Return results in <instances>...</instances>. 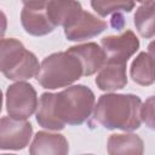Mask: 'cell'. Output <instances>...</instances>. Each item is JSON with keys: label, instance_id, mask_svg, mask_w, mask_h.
<instances>
[{"label": "cell", "instance_id": "obj_1", "mask_svg": "<svg viewBox=\"0 0 155 155\" xmlns=\"http://www.w3.org/2000/svg\"><path fill=\"white\" fill-rule=\"evenodd\" d=\"M96 97L86 85H71L61 92H44L39 99L36 122L51 131H62L65 125L84 124L94 109Z\"/></svg>", "mask_w": 155, "mask_h": 155}, {"label": "cell", "instance_id": "obj_2", "mask_svg": "<svg viewBox=\"0 0 155 155\" xmlns=\"http://www.w3.org/2000/svg\"><path fill=\"white\" fill-rule=\"evenodd\" d=\"M142 101L132 93H104L94 105L91 125H101L107 130L132 132L142 124Z\"/></svg>", "mask_w": 155, "mask_h": 155}, {"label": "cell", "instance_id": "obj_3", "mask_svg": "<svg viewBox=\"0 0 155 155\" xmlns=\"http://www.w3.org/2000/svg\"><path fill=\"white\" fill-rule=\"evenodd\" d=\"M84 76L81 62L68 51L54 52L45 57L36 75L38 82L47 90L69 87Z\"/></svg>", "mask_w": 155, "mask_h": 155}, {"label": "cell", "instance_id": "obj_4", "mask_svg": "<svg viewBox=\"0 0 155 155\" xmlns=\"http://www.w3.org/2000/svg\"><path fill=\"white\" fill-rule=\"evenodd\" d=\"M0 70L5 78L18 82L36 76L40 64L36 56L19 40L2 38L0 40Z\"/></svg>", "mask_w": 155, "mask_h": 155}, {"label": "cell", "instance_id": "obj_5", "mask_svg": "<svg viewBox=\"0 0 155 155\" xmlns=\"http://www.w3.org/2000/svg\"><path fill=\"white\" fill-rule=\"evenodd\" d=\"M5 105L10 117L16 120H27L38 110V93L29 82H15L6 90Z\"/></svg>", "mask_w": 155, "mask_h": 155}, {"label": "cell", "instance_id": "obj_6", "mask_svg": "<svg viewBox=\"0 0 155 155\" xmlns=\"http://www.w3.org/2000/svg\"><path fill=\"white\" fill-rule=\"evenodd\" d=\"M105 53V64H126L127 61L138 51L139 39L127 29L120 35H108L101 40Z\"/></svg>", "mask_w": 155, "mask_h": 155}, {"label": "cell", "instance_id": "obj_7", "mask_svg": "<svg viewBox=\"0 0 155 155\" xmlns=\"http://www.w3.org/2000/svg\"><path fill=\"white\" fill-rule=\"evenodd\" d=\"M33 137V126L27 120L2 116L0 120V149L22 150Z\"/></svg>", "mask_w": 155, "mask_h": 155}, {"label": "cell", "instance_id": "obj_8", "mask_svg": "<svg viewBox=\"0 0 155 155\" xmlns=\"http://www.w3.org/2000/svg\"><path fill=\"white\" fill-rule=\"evenodd\" d=\"M21 23L25 33L33 36L47 35L56 28L47 13V1H23Z\"/></svg>", "mask_w": 155, "mask_h": 155}, {"label": "cell", "instance_id": "obj_9", "mask_svg": "<svg viewBox=\"0 0 155 155\" xmlns=\"http://www.w3.org/2000/svg\"><path fill=\"white\" fill-rule=\"evenodd\" d=\"M63 28L67 40L84 41L103 33L107 29V22L88 11L81 10Z\"/></svg>", "mask_w": 155, "mask_h": 155}, {"label": "cell", "instance_id": "obj_10", "mask_svg": "<svg viewBox=\"0 0 155 155\" xmlns=\"http://www.w3.org/2000/svg\"><path fill=\"white\" fill-rule=\"evenodd\" d=\"M69 143L61 133L39 131L29 147V155H68Z\"/></svg>", "mask_w": 155, "mask_h": 155}, {"label": "cell", "instance_id": "obj_11", "mask_svg": "<svg viewBox=\"0 0 155 155\" xmlns=\"http://www.w3.org/2000/svg\"><path fill=\"white\" fill-rule=\"evenodd\" d=\"M74 54L82 64L84 76H90L105 65V53L103 48L96 42H86L71 46L67 50Z\"/></svg>", "mask_w": 155, "mask_h": 155}, {"label": "cell", "instance_id": "obj_12", "mask_svg": "<svg viewBox=\"0 0 155 155\" xmlns=\"http://www.w3.org/2000/svg\"><path fill=\"white\" fill-rule=\"evenodd\" d=\"M108 155H143L144 143L136 133H114L107 142Z\"/></svg>", "mask_w": 155, "mask_h": 155}, {"label": "cell", "instance_id": "obj_13", "mask_svg": "<svg viewBox=\"0 0 155 155\" xmlns=\"http://www.w3.org/2000/svg\"><path fill=\"white\" fill-rule=\"evenodd\" d=\"M101 91L113 92L127 85L126 64H105L97 74L94 80Z\"/></svg>", "mask_w": 155, "mask_h": 155}, {"label": "cell", "instance_id": "obj_14", "mask_svg": "<svg viewBox=\"0 0 155 155\" xmlns=\"http://www.w3.org/2000/svg\"><path fill=\"white\" fill-rule=\"evenodd\" d=\"M130 76L137 85H153L155 82V59L148 52H139L131 63Z\"/></svg>", "mask_w": 155, "mask_h": 155}, {"label": "cell", "instance_id": "obj_15", "mask_svg": "<svg viewBox=\"0 0 155 155\" xmlns=\"http://www.w3.org/2000/svg\"><path fill=\"white\" fill-rule=\"evenodd\" d=\"M133 23L142 38L155 36V1L140 2L133 16Z\"/></svg>", "mask_w": 155, "mask_h": 155}, {"label": "cell", "instance_id": "obj_16", "mask_svg": "<svg viewBox=\"0 0 155 155\" xmlns=\"http://www.w3.org/2000/svg\"><path fill=\"white\" fill-rule=\"evenodd\" d=\"M81 10L79 1H47V13L56 27H64Z\"/></svg>", "mask_w": 155, "mask_h": 155}, {"label": "cell", "instance_id": "obj_17", "mask_svg": "<svg viewBox=\"0 0 155 155\" xmlns=\"http://www.w3.org/2000/svg\"><path fill=\"white\" fill-rule=\"evenodd\" d=\"M92 8L101 16L107 17L109 15L119 12H131L136 6L132 1H91Z\"/></svg>", "mask_w": 155, "mask_h": 155}, {"label": "cell", "instance_id": "obj_18", "mask_svg": "<svg viewBox=\"0 0 155 155\" xmlns=\"http://www.w3.org/2000/svg\"><path fill=\"white\" fill-rule=\"evenodd\" d=\"M142 121L151 130H155V96H150L142 104Z\"/></svg>", "mask_w": 155, "mask_h": 155}, {"label": "cell", "instance_id": "obj_19", "mask_svg": "<svg viewBox=\"0 0 155 155\" xmlns=\"http://www.w3.org/2000/svg\"><path fill=\"white\" fill-rule=\"evenodd\" d=\"M111 25L113 28H115L116 30H121L125 25V21H124V16L121 15V12L119 13H114L113 18H111Z\"/></svg>", "mask_w": 155, "mask_h": 155}, {"label": "cell", "instance_id": "obj_20", "mask_svg": "<svg viewBox=\"0 0 155 155\" xmlns=\"http://www.w3.org/2000/svg\"><path fill=\"white\" fill-rule=\"evenodd\" d=\"M148 53L155 59V40L149 42V45H148Z\"/></svg>", "mask_w": 155, "mask_h": 155}, {"label": "cell", "instance_id": "obj_21", "mask_svg": "<svg viewBox=\"0 0 155 155\" xmlns=\"http://www.w3.org/2000/svg\"><path fill=\"white\" fill-rule=\"evenodd\" d=\"M1 155H16V154H1Z\"/></svg>", "mask_w": 155, "mask_h": 155}, {"label": "cell", "instance_id": "obj_22", "mask_svg": "<svg viewBox=\"0 0 155 155\" xmlns=\"http://www.w3.org/2000/svg\"><path fill=\"white\" fill-rule=\"evenodd\" d=\"M84 155H93V154H84Z\"/></svg>", "mask_w": 155, "mask_h": 155}]
</instances>
